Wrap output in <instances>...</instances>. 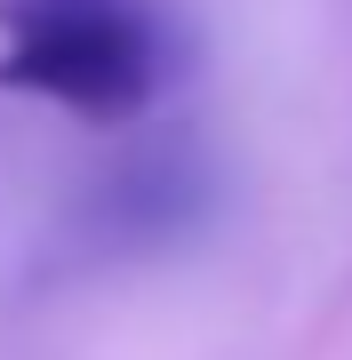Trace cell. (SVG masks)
<instances>
[{
	"label": "cell",
	"mask_w": 352,
	"mask_h": 360,
	"mask_svg": "<svg viewBox=\"0 0 352 360\" xmlns=\"http://www.w3.org/2000/svg\"><path fill=\"white\" fill-rule=\"evenodd\" d=\"M169 80L152 0H0V89L89 120H129Z\"/></svg>",
	"instance_id": "cell-1"
}]
</instances>
